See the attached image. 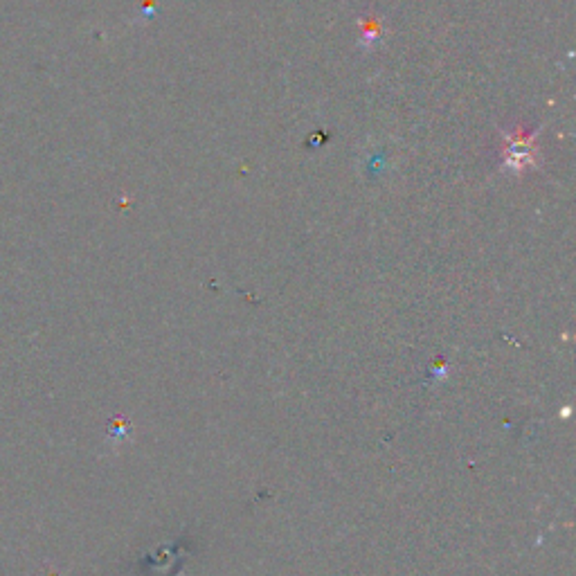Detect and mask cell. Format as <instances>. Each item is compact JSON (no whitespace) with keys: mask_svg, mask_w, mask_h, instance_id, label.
Here are the masks:
<instances>
[{"mask_svg":"<svg viewBox=\"0 0 576 576\" xmlns=\"http://www.w3.org/2000/svg\"><path fill=\"white\" fill-rule=\"evenodd\" d=\"M540 129L527 131L525 126H511L502 131V171L509 174H525V171L538 167Z\"/></svg>","mask_w":576,"mask_h":576,"instance_id":"obj_1","label":"cell"},{"mask_svg":"<svg viewBox=\"0 0 576 576\" xmlns=\"http://www.w3.org/2000/svg\"><path fill=\"white\" fill-rule=\"evenodd\" d=\"M381 39V21H372V25H363V32H360V48L372 50L374 45Z\"/></svg>","mask_w":576,"mask_h":576,"instance_id":"obj_2","label":"cell"}]
</instances>
